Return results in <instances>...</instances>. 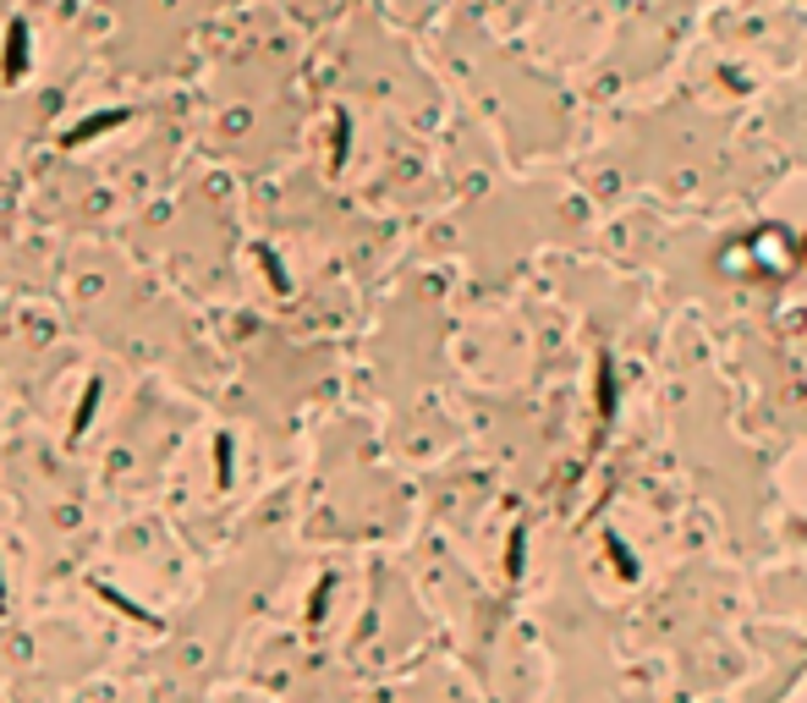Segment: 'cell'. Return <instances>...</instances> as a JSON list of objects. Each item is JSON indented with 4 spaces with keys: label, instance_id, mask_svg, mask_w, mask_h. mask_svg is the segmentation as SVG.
I'll return each mask as SVG.
<instances>
[]
</instances>
